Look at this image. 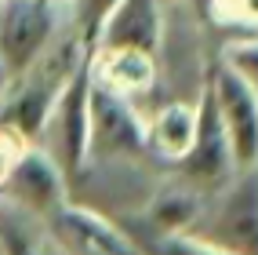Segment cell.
Instances as JSON below:
<instances>
[{
  "label": "cell",
  "mask_w": 258,
  "mask_h": 255,
  "mask_svg": "<svg viewBox=\"0 0 258 255\" xmlns=\"http://www.w3.org/2000/svg\"><path fill=\"white\" fill-rule=\"evenodd\" d=\"M189 237L229 255H258V164L236 172L222 190L204 197Z\"/></svg>",
  "instance_id": "obj_1"
},
{
  "label": "cell",
  "mask_w": 258,
  "mask_h": 255,
  "mask_svg": "<svg viewBox=\"0 0 258 255\" xmlns=\"http://www.w3.org/2000/svg\"><path fill=\"white\" fill-rule=\"evenodd\" d=\"M84 161H157L146 139V110L91 80V131Z\"/></svg>",
  "instance_id": "obj_2"
},
{
  "label": "cell",
  "mask_w": 258,
  "mask_h": 255,
  "mask_svg": "<svg viewBox=\"0 0 258 255\" xmlns=\"http://www.w3.org/2000/svg\"><path fill=\"white\" fill-rule=\"evenodd\" d=\"M88 59L58 88L55 102H51V113L44 121V131L37 139V146H44L51 153V161L66 172V179L88 157V131H91V70H88Z\"/></svg>",
  "instance_id": "obj_3"
},
{
  "label": "cell",
  "mask_w": 258,
  "mask_h": 255,
  "mask_svg": "<svg viewBox=\"0 0 258 255\" xmlns=\"http://www.w3.org/2000/svg\"><path fill=\"white\" fill-rule=\"evenodd\" d=\"M70 22L66 4L51 0H0V59L19 77L44 55V47Z\"/></svg>",
  "instance_id": "obj_4"
},
{
  "label": "cell",
  "mask_w": 258,
  "mask_h": 255,
  "mask_svg": "<svg viewBox=\"0 0 258 255\" xmlns=\"http://www.w3.org/2000/svg\"><path fill=\"white\" fill-rule=\"evenodd\" d=\"M182 182H189L193 190H200L204 197H211L215 190H222L233 175H236V164H233V153H229V139H226V128H222V117L215 110V98L208 88V77L200 84V95H197V139L189 146V153L171 164Z\"/></svg>",
  "instance_id": "obj_5"
},
{
  "label": "cell",
  "mask_w": 258,
  "mask_h": 255,
  "mask_svg": "<svg viewBox=\"0 0 258 255\" xmlns=\"http://www.w3.org/2000/svg\"><path fill=\"white\" fill-rule=\"evenodd\" d=\"M0 200L47 223L51 215H58L70 204V179L51 161V153L44 146L29 142L19 153V161L11 164V172L4 175V182H0Z\"/></svg>",
  "instance_id": "obj_6"
},
{
  "label": "cell",
  "mask_w": 258,
  "mask_h": 255,
  "mask_svg": "<svg viewBox=\"0 0 258 255\" xmlns=\"http://www.w3.org/2000/svg\"><path fill=\"white\" fill-rule=\"evenodd\" d=\"M208 88L215 98V110L222 117V128H226L236 172L254 168L258 164V95L215 59L208 66Z\"/></svg>",
  "instance_id": "obj_7"
},
{
  "label": "cell",
  "mask_w": 258,
  "mask_h": 255,
  "mask_svg": "<svg viewBox=\"0 0 258 255\" xmlns=\"http://www.w3.org/2000/svg\"><path fill=\"white\" fill-rule=\"evenodd\" d=\"M88 70H91L95 84L139 102V106H142V98L157 91V77H160L157 55L139 51V47H95L88 59Z\"/></svg>",
  "instance_id": "obj_8"
},
{
  "label": "cell",
  "mask_w": 258,
  "mask_h": 255,
  "mask_svg": "<svg viewBox=\"0 0 258 255\" xmlns=\"http://www.w3.org/2000/svg\"><path fill=\"white\" fill-rule=\"evenodd\" d=\"M204 208V193L193 190L189 182H182L175 172H167L157 179V186L149 190L146 204L139 215H127L131 223H139L153 233H189L197 223V215ZM124 223V219H120Z\"/></svg>",
  "instance_id": "obj_9"
},
{
  "label": "cell",
  "mask_w": 258,
  "mask_h": 255,
  "mask_svg": "<svg viewBox=\"0 0 258 255\" xmlns=\"http://www.w3.org/2000/svg\"><path fill=\"white\" fill-rule=\"evenodd\" d=\"M200 95V91H197ZM197 95L193 98H164L153 102L146 113V139L149 153L160 164H178L197 139Z\"/></svg>",
  "instance_id": "obj_10"
},
{
  "label": "cell",
  "mask_w": 258,
  "mask_h": 255,
  "mask_svg": "<svg viewBox=\"0 0 258 255\" xmlns=\"http://www.w3.org/2000/svg\"><path fill=\"white\" fill-rule=\"evenodd\" d=\"M164 37V0H120L95 47H139L157 55Z\"/></svg>",
  "instance_id": "obj_11"
},
{
  "label": "cell",
  "mask_w": 258,
  "mask_h": 255,
  "mask_svg": "<svg viewBox=\"0 0 258 255\" xmlns=\"http://www.w3.org/2000/svg\"><path fill=\"white\" fill-rule=\"evenodd\" d=\"M0 255H66L44 219L0 200Z\"/></svg>",
  "instance_id": "obj_12"
},
{
  "label": "cell",
  "mask_w": 258,
  "mask_h": 255,
  "mask_svg": "<svg viewBox=\"0 0 258 255\" xmlns=\"http://www.w3.org/2000/svg\"><path fill=\"white\" fill-rule=\"evenodd\" d=\"M116 226L139 244L142 255H229V251H218V248L204 244L189 233H153L139 223H131V219H124V223H116Z\"/></svg>",
  "instance_id": "obj_13"
},
{
  "label": "cell",
  "mask_w": 258,
  "mask_h": 255,
  "mask_svg": "<svg viewBox=\"0 0 258 255\" xmlns=\"http://www.w3.org/2000/svg\"><path fill=\"white\" fill-rule=\"evenodd\" d=\"M226 70H233L247 88L258 95V33H236L218 47V59Z\"/></svg>",
  "instance_id": "obj_14"
},
{
  "label": "cell",
  "mask_w": 258,
  "mask_h": 255,
  "mask_svg": "<svg viewBox=\"0 0 258 255\" xmlns=\"http://www.w3.org/2000/svg\"><path fill=\"white\" fill-rule=\"evenodd\" d=\"M120 0H66V15H70V26L80 33V40L88 44V51H95L98 33L106 26V19L113 15V8Z\"/></svg>",
  "instance_id": "obj_15"
},
{
  "label": "cell",
  "mask_w": 258,
  "mask_h": 255,
  "mask_svg": "<svg viewBox=\"0 0 258 255\" xmlns=\"http://www.w3.org/2000/svg\"><path fill=\"white\" fill-rule=\"evenodd\" d=\"M26 146H29V142L22 139V135H15L11 128L0 124V182H4V175L11 172V164L19 161V153H22Z\"/></svg>",
  "instance_id": "obj_16"
},
{
  "label": "cell",
  "mask_w": 258,
  "mask_h": 255,
  "mask_svg": "<svg viewBox=\"0 0 258 255\" xmlns=\"http://www.w3.org/2000/svg\"><path fill=\"white\" fill-rule=\"evenodd\" d=\"M8 88H11V70L4 66V59H0V98L8 95Z\"/></svg>",
  "instance_id": "obj_17"
},
{
  "label": "cell",
  "mask_w": 258,
  "mask_h": 255,
  "mask_svg": "<svg viewBox=\"0 0 258 255\" xmlns=\"http://www.w3.org/2000/svg\"><path fill=\"white\" fill-rule=\"evenodd\" d=\"M51 4H66V0H51Z\"/></svg>",
  "instance_id": "obj_18"
},
{
  "label": "cell",
  "mask_w": 258,
  "mask_h": 255,
  "mask_svg": "<svg viewBox=\"0 0 258 255\" xmlns=\"http://www.w3.org/2000/svg\"><path fill=\"white\" fill-rule=\"evenodd\" d=\"M164 4H171V0H164Z\"/></svg>",
  "instance_id": "obj_19"
}]
</instances>
